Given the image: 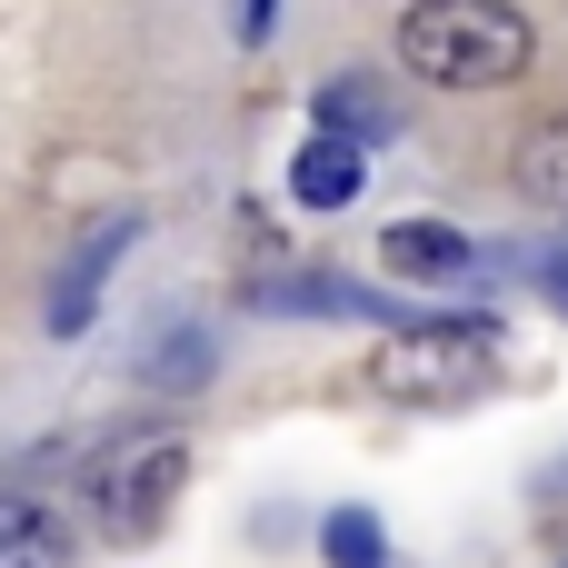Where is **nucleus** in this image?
Listing matches in <instances>:
<instances>
[{
	"label": "nucleus",
	"mask_w": 568,
	"mask_h": 568,
	"mask_svg": "<svg viewBox=\"0 0 568 568\" xmlns=\"http://www.w3.org/2000/svg\"><path fill=\"white\" fill-rule=\"evenodd\" d=\"M529 50H539V30L509 0H419L399 20V60L439 90H499L529 70Z\"/></svg>",
	"instance_id": "obj_1"
},
{
	"label": "nucleus",
	"mask_w": 568,
	"mask_h": 568,
	"mask_svg": "<svg viewBox=\"0 0 568 568\" xmlns=\"http://www.w3.org/2000/svg\"><path fill=\"white\" fill-rule=\"evenodd\" d=\"M489 369H499V320H419L399 349H379V389L389 399H469V389H489Z\"/></svg>",
	"instance_id": "obj_2"
},
{
	"label": "nucleus",
	"mask_w": 568,
	"mask_h": 568,
	"mask_svg": "<svg viewBox=\"0 0 568 568\" xmlns=\"http://www.w3.org/2000/svg\"><path fill=\"white\" fill-rule=\"evenodd\" d=\"M180 469H190V459H180V439H160V429H150V439H130V449H100V469H90V499L110 509V529H120V539H140V529L170 509Z\"/></svg>",
	"instance_id": "obj_3"
},
{
	"label": "nucleus",
	"mask_w": 568,
	"mask_h": 568,
	"mask_svg": "<svg viewBox=\"0 0 568 568\" xmlns=\"http://www.w3.org/2000/svg\"><path fill=\"white\" fill-rule=\"evenodd\" d=\"M130 240H140V230H130V220H110L100 240H80V250H70L60 290H50V329H60V339H80V329H90V310H100V280H110V260H120Z\"/></svg>",
	"instance_id": "obj_4"
},
{
	"label": "nucleus",
	"mask_w": 568,
	"mask_h": 568,
	"mask_svg": "<svg viewBox=\"0 0 568 568\" xmlns=\"http://www.w3.org/2000/svg\"><path fill=\"white\" fill-rule=\"evenodd\" d=\"M320 130H339V140H359V150H379V140H399V110H389V90L369 80V70H339V80H320Z\"/></svg>",
	"instance_id": "obj_5"
},
{
	"label": "nucleus",
	"mask_w": 568,
	"mask_h": 568,
	"mask_svg": "<svg viewBox=\"0 0 568 568\" xmlns=\"http://www.w3.org/2000/svg\"><path fill=\"white\" fill-rule=\"evenodd\" d=\"M479 250L449 230V220H389L379 230V270H399V280H459Z\"/></svg>",
	"instance_id": "obj_6"
},
{
	"label": "nucleus",
	"mask_w": 568,
	"mask_h": 568,
	"mask_svg": "<svg viewBox=\"0 0 568 568\" xmlns=\"http://www.w3.org/2000/svg\"><path fill=\"white\" fill-rule=\"evenodd\" d=\"M290 200H300V210H349V200H359V140H339V130L300 140V160H290Z\"/></svg>",
	"instance_id": "obj_7"
},
{
	"label": "nucleus",
	"mask_w": 568,
	"mask_h": 568,
	"mask_svg": "<svg viewBox=\"0 0 568 568\" xmlns=\"http://www.w3.org/2000/svg\"><path fill=\"white\" fill-rule=\"evenodd\" d=\"M519 190L568 220V120H539V130L519 140Z\"/></svg>",
	"instance_id": "obj_8"
},
{
	"label": "nucleus",
	"mask_w": 568,
	"mask_h": 568,
	"mask_svg": "<svg viewBox=\"0 0 568 568\" xmlns=\"http://www.w3.org/2000/svg\"><path fill=\"white\" fill-rule=\"evenodd\" d=\"M320 559H329V568H389V539H379V519H369V509H329Z\"/></svg>",
	"instance_id": "obj_9"
},
{
	"label": "nucleus",
	"mask_w": 568,
	"mask_h": 568,
	"mask_svg": "<svg viewBox=\"0 0 568 568\" xmlns=\"http://www.w3.org/2000/svg\"><path fill=\"white\" fill-rule=\"evenodd\" d=\"M150 379H160V389H170V379H180V389H200V379H210V329H160Z\"/></svg>",
	"instance_id": "obj_10"
},
{
	"label": "nucleus",
	"mask_w": 568,
	"mask_h": 568,
	"mask_svg": "<svg viewBox=\"0 0 568 568\" xmlns=\"http://www.w3.org/2000/svg\"><path fill=\"white\" fill-rule=\"evenodd\" d=\"M0 568H60V539H50V519H40V529H20V539L0 549Z\"/></svg>",
	"instance_id": "obj_11"
},
{
	"label": "nucleus",
	"mask_w": 568,
	"mask_h": 568,
	"mask_svg": "<svg viewBox=\"0 0 568 568\" xmlns=\"http://www.w3.org/2000/svg\"><path fill=\"white\" fill-rule=\"evenodd\" d=\"M539 290H549V300L568 310V250H539Z\"/></svg>",
	"instance_id": "obj_12"
},
{
	"label": "nucleus",
	"mask_w": 568,
	"mask_h": 568,
	"mask_svg": "<svg viewBox=\"0 0 568 568\" xmlns=\"http://www.w3.org/2000/svg\"><path fill=\"white\" fill-rule=\"evenodd\" d=\"M270 20H280V0H240V30L250 40H270Z\"/></svg>",
	"instance_id": "obj_13"
}]
</instances>
